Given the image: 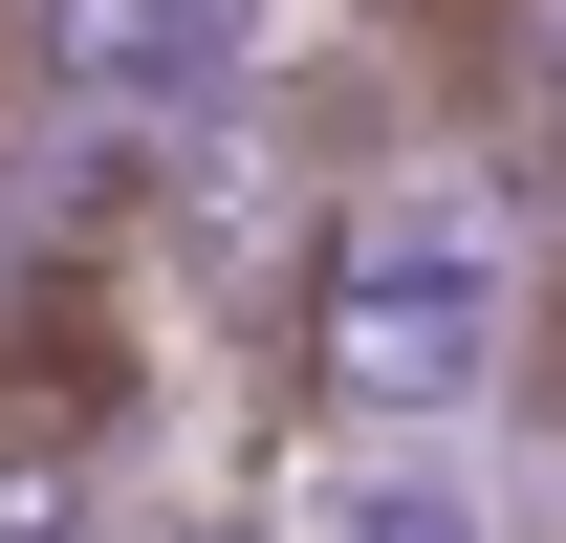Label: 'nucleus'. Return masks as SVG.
<instances>
[{"instance_id":"obj_4","label":"nucleus","mask_w":566,"mask_h":543,"mask_svg":"<svg viewBox=\"0 0 566 543\" xmlns=\"http://www.w3.org/2000/svg\"><path fill=\"white\" fill-rule=\"evenodd\" d=\"M175 543H283V522H240V500H218V522H175Z\"/></svg>"},{"instance_id":"obj_3","label":"nucleus","mask_w":566,"mask_h":543,"mask_svg":"<svg viewBox=\"0 0 566 543\" xmlns=\"http://www.w3.org/2000/svg\"><path fill=\"white\" fill-rule=\"evenodd\" d=\"M240 66V0H22V87H66V109H218Z\"/></svg>"},{"instance_id":"obj_1","label":"nucleus","mask_w":566,"mask_h":543,"mask_svg":"<svg viewBox=\"0 0 566 543\" xmlns=\"http://www.w3.org/2000/svg\"><path fill=\"white\" fill-rule=\"evenodd\" d=\"M501 370V262L415 196L305 217V283H283V392L327 435H436V413Z\"/></svg>"},{"instance_id":"obj_2","label":"nucleus","mask_w":566,"mask_h":543,"mask_svg":"<svg viewBox=\"0 0 566 543\" xmlns=\"http://www.w3.org/2000/svg\"><path fill=\"white\" fill-rule=\"evenodd\" d=\"M0 543H109V370L66 283L0 327Z\"/></svg>"}]
</instances>
